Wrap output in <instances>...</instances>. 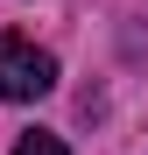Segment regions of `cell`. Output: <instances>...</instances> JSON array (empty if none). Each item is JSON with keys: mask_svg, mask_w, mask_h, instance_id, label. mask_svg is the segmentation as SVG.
Wrapping results in <instances>:
<instances>
[{"mask_svg": "<svg viewBox=\"0 0 148 155\" xmlns=\"http://www.w3.org/2000/svg\"><path fill=\"white\" fill-rule=\"evenodd\" d=\"M57 92V57L28 35H0V99L7 106H35Z\"/></svg>", "mask_w": 148, "mask_h": 155, "instance_id": "cell-1", "label": "cell"}, {"mask_svg": "<svg viewBox=\"0 0 148 155\" xmlns=\"http://www.w3.org/2000/svg\"><path fill=\"white\" fill-rule=\"evenodd\" d=\"M7 155H71V148H64V134H49V127H28V134H14Z\"/></svg>", "mask_w": 148, "mask_h": 155, "instance_id": "cell-2", "label": "cell"}]
</instances>
